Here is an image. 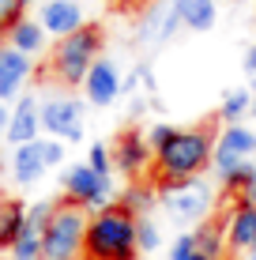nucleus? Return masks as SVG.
Listing matches in <instances>:
<instances>
[{"instance_id": "obj_1", "label": "nucleus", "mask_w": 256, "mask_h": 260, "mask_svg": "<svg viewBox=\"0 0 256 260\" xmlns=\"http://www.w3.org/2000/svg\"><path fill=\"white\" fill-rule=\"evenodd\" d=\"M211 162H215V128L192 124V128H181L170 147H162L155 155L151 181L155 189H162L170 181H189V177H200Z\"/></svg>"}, {"instance_id": "obj_2", "label": "nucleus", "mask_w": 256, "mask_h": 260, "mask_svg": "<svg viewBox=\"0 0 256 260\" xmlns=\"http://www.w3.org/2000/svg\"><path fill=\"white\" fill-rule=\"evenodd\" d=\"M139 219L132 211H125L121 204L105 208L98 215H91L87 222V260H136L139 256V238H136Z\"/></svg>"}, {"instance_id": "obj_3", "label": "nucleus", "mask_w": 256, "mask_h": 260, "mask_svg": "<svg viewBox=\"0 0 256 260\" xmlns=\"http://www.w3.org/2000/svg\"><path fill=\"white\" fill-rule=\"evenodd\" d=\"M102 42H105V34H102L98 23L79 26L76 34H68V38H60L57 46H53L49 72L64 87H83L87 72L94 68V60H98V53H102Z\"/></svg>"}, {"instance_id": "obj_4", "label": "nucleus", "mask_w": 256, "mask_h": 260, "mask_svg": "<svg viewBox=\"0 0 256 260\" xmlns=\"http://www.w3.org/2000/svg\"><path fill=\"white\" fill-rule=\"evenodd\" d=\"M87 222H91V215L83 208L60 200L57 215L49 219L46 234H42V260H83Z\"/></svg>"}, {"instance_id": "obj_5", "label": "nucleus", "mask_w": 256, "mask_h": 260, "mask_svg": "<svg viewBox=\"0 0 256 260\" xmlns=\"http://www.w3.org/2000/svg\"><path fill=\"white\" fill-rule=\"evenodd\" d=\"M64 204H76L87 215H98L105 208H113V177L94 174L87 162H76L72 170H64Z\"/></svg>"}, {"instance_id": "obj_6", "label": "nucleus", "mask_w": 256, "mask_h": 260, "mask_svg": "<svg viewBox=\"0 0 256 260\" xmlns=\"http://www.w3.org/2000/svg\"><path fill=\"white\" fill-rule=\"evenodd\" d=\"M158 200H162V208L170 211L177 222H204L211 204H215V192H211L207 181L189 177V181L162 185V189H158Z\"/></svg>"}, {"instance_id": "obj_7", "label": "nucleus", "mask_w": 256, "mask_h": 260, "mask_svg": "<svg viewBox=\"0 0 256 260\" xmlns=\"http://www.w3.org/2000/svg\"><path fill=\"white\" fill-rule=\"evenodd\" d=\"M256 155V132L245 124H223V132L215 136V162L211 170L218 174V181L234 177L245 162H252Z\"/></svg>"}, {"instance_id": "obj_8", "label": "nucleus", "mask_w": 256, "mask_h": 260, "mask_svg": "<svg viewBox=\"0 0 256 260\" xmlns=\"http://www.w3.org/2000/svg\"><path fill=\"white\" fill-rule=\"evenodd\" d=\"M42 132H49V140L76 143L83 140V102L72 94H53L42 102Z\"/></svg>"}, {"instance_id": "obj_9", "label": "nucleus", "mask_w": 256, "mask_h": 260, "mask_svg": "<svg viewBox=\"0 0 256 260\" xmlns=\"http://www.w3.org/2000/svg\"><path fill=\"white\" fill-rule=\"evenodd\" d=\"M147 166H155V151L139 128H125L113 143V170H121L125 177H139Z\"/></svg>"}, {"instance_id": "obj_10", "label": "nucleus", "mask_w": 256, "mask_h": 260, "mask_svg": "<svg viewBox=\"0 0 256 260\" xmlns=\"http://www.w3.org/2000/svg\"><path fill=\"white\" fill-rule=\"evenodd\" d=\"M83 94H87V102H91V106H113L121 94H125V76L117 72L113 60L98 57V60H94V68L87 72V79H83Z\"/></svg>"}, {"instance_id": "obj_11", "label": "nucleus", "mask_w": 256, "mask_h": 260, "mask_svg": "<svg viewBox=\"0 0 256 260\" xmlns=\"http://www.w3.org/2000/svg\"><path fill=\"white\" fill-rule=\"evenodd\" d=\"M177 26H185V23H181L177 8H173V0L170 4H166V0H151V4H147V15L139 19L136 38L143 42V46H162V42H170L173 34H177Z\"/></svg>"}, {"instance_id": "obj_12", "label": "nucleus", "mask_w": 256, "mask_h": 260, "mask_svg": "<svg viewBox=\"0 0 256 260\" xmlns=\"http://www.w3.org/2000/svg\"><path fill=\"white\" fill-rule=\"evenodd\" d=\"M30 72H34V64H30V57L26 53H19V49H12V46H4L0 49V102H19V91H23V83L30 79Z\"/></svg>"}, {"instance_id": "obj_13", "label": "nucleus", "mask_w": 256, "mask_h": 260, "mask_svg": "<svg viewBox=\"0 0 256 260\" xmlns=\"http://www.w3.org/2000/svg\"><path fill=\"white\" fill-rule=\"evenodd\" d=\"M38 23L46 26V34H53L57 42L68 38V34H76L79 26H87L83 23V8H79L76 0H46Z\"/></svg>"}, {"instance_id": "obj_14", "label": "nucleus", "mask_w": 256, "mask_h": 260, "mask_svg": "<svg viewBox=\"0 0 256 260\" xmlns=\"http://www.w3.org/2000/svg\"><path fill=\"white\" fill-rule=\"evenodd\" d=\"M38 132H42V106L34 94H23L12 110V121H8V140L15 147H23V143L38 140Z\"/></svg>"}, {"instance_id": "obj_15", "label": "nucleus", "mask_w": 256, "mask_h": 260, "mask_svg": "<svg viewBox=\"0 0 256 260\" xmlns=\"http://www.w3.org/2000/svg\"><path fill=\"white\" fill-rule=\"evenodd\" d=\"M226 245H230V253H249L252 241H256V208H245V204H234L230 211H226Z\"/></svg>"}, {"instance_id": "obj_16", "label": "nucleus", "mask_w": 256, "mask_h": 260, "mask_svg": "<svg viewBox=\"0 0 256 260\" xmlns=\"http://www.w3.org/2000/svg\"><path fill=\"white\" fill-rule=\"evenodd\" d=\"M46 147H42V140L34 143H23V147L12 151V181L15 185H34L42 181V174H46Z\"/></svg>"}, {"instance_id": "obj_17", "label": "nucleus", "mask_w": 256, "mask_h": 260, "mask_svg": "<svg viewBox=\"0 0 256 260\" xmlns=\"http://www.w3.org/2000/svg\"><path fill=\"white\" fill-rule=\"evenodd\" d=\"M8 46L26 53V57H34V53L46 49V26H42L38 19H26V15H23V19L8 30Z\"/></svg>"}, {"instance_id": "obj_18", "label": "nucleus", "mask_w": 256, "mask_h": 260, "mask_svg": "<svg viewBox=\"0 0 256 260\" xmlns=\"http://www.w3.org/2000/svg\"><path fill=\"white\" fill-rule=\"evenodd\" d=\"M23 226H26V204L23 200H0V249H12L15 245V238L23 234Z\"/></svg>"}, {"instance_id": "obj_19", "label": "nucleus", "mask_w": 256, "mask_h": 260, "mask_svg": "<svg viewBox=\"0 0 256 260\" xmlns=\"http://www.w3.org/2000/svg\"><path fill=\"white\" fill-rule=\"evenodd\" d=\"M192 234H196V249L207 260H223L226 253H230V245H226V222L223 219L200 222V230H192Z\"/></svg>"}, {"instance_id": "obj_20", "label": "nucleus", "mask_w": 256, "mask_h": 260, "mask_svg": "<svg viewBox=\"0 0 256 260\" xmlns=\"http://www.w3.org/2000/svg\"><path fill=\"white\" fill-rule=\"evenodd\" d=\"M173 8H177L181 23L189 26V30H211L215 26V0H173Z\"/></svg>"}, {"instance_id": "obj_21", "label": "nucleus", "mask_w": 256, "mask_h": 260, "mask_svg": "<svg viewBox=\"0 0 256 260\" xmlns=\"http://www.w3.org/2000/svg\"><path fill=\"white\" fill-rule=\"evenodd\" d=\"M155 200H158V189H155V185H143V181H132L128 189L117 196V204L125 211H132L136 219H147V211L155 208Z\"/></svg>"}, {"instance_id": "obj_22", "label": "nucleus", "mask_w": 256, "mask_h": 260, "mask_svg": "<svg viewBox=\"0 0 256 260\" xmlns=\"http://www.w3.org/2000/svg\"><path fill=\"white\" fill-rule=\"evenodd\" d=\"M42 234H46V230H38V226L26 222L23 234L15 238V245L8 249V256L12 260H42Z\"/></svg>"}, {"instance_id": "obj_23", "label": "nucleus", "mask_w": 256, "mask_h": 260, "mask_svg": "<svg viewBox=\"0 0 256 260\" xmlns=\"http://www.w3.org/2000/svg\"><path fill=\"white\" fill-rule=\"evenodd\" d=\"M249 110H252V94L237 87V91H230L223 98V106H218V121H223V124H241V117Z\"/></svg>"}, {"instance_id": "obj_24", "label": "nucleus", "mask_w": 256, "mask_h": 260, "mask_svg": "<svg viewBox=\"0 0 256 260\" xmlns=\"http://www.w3.org/2000/svg\"><path fill=\"white\" fill-rule=\"evenodd\" d=\"M87 166H91L94 174L109 177L113 174V147H109V143H91V151H87Z\"/></svg>"}, {"instance_id": "obj_25", "label": "nucleus", "mask_w": 256, "mask_h": 260, "mask_svg": "<svg viewBox=\"0 0 256 260\" xmlns=\"http://www.w3.org/2000/svg\"><path fill=\"white\" fill-rule=\"evenodd\" d=\"M177 124H166V121H158V124H151V128H147V143H151V151L158 155V151L162 147H170L173 143V136H177Z\"/></svg>"}, {"instance_id": "obj_26", "label": "nucleus", "mask_w": 256, "mask_h": 260, "mask_svg": "<svg viewBox=\"0 0 256 260\" xmlns=\"http://www.w3.org/2000/svg\"><path fill=\"white\" fill-rule=\"evenodd\" d=\"M170 260H207V256L196 249V234H181L170 249Z\"/></svg>"}, {"instance_id": "obj_27", "label": "nucleus", "mask_w": 256, "mask_h": 260, "mask_svg": "<svg viewBox=\"0 0 256 260\" xmlns=\"http://www.w3.org/2000/svg\"><path fill=\"white\" fill-rule=\"evenodd\" d=\"M136 238H139V253H155V249L162 245V234H158V226H155L151 219H139Z\"/></svg>"}, {"instance_id": "obj_28", "label": "nucleus", "mask_w": 256, "mask_h": 260, "mask_svg": "<svg viewBox=\"0 0 256 260\" xmlns=\"http://www.w3.org/2000/svg\"><path fill=\"white\" fill-rule=\"evenodd\" d=\"M23 8H26V0H0V26L12 30V26L23 19Z\"/></svg>"}, {"instance_id": "obj_29", "label": "nucleus", "mask_w": 256, "mask_h": 260, "mask_svg": "<svg viewBox=\"0 0 256 260\" xmlns=\"http://www.w3.org/2000/svg\"><path fill=\"white\" fill-rule=\"evenodd\" d=\"M42 147H46V166H60L64 162V143L60 140H42Z\"/></svg>"}, {"instance_id": "obj_30", "label": "nucleus", "mask_w": 256, "mask_h": 260, "mask_svg": "<svg viewBox=\"0 0 256 260\" xmlns=\"http://www.w3.org/2000/svg\"><path fill=\"white\" fill-rule=\"evenodd\" d=\"M237 204H245V208H256V177L245 185L241 192H237Z\"/></svg>"}, {"instance_id": "obj_31", "label": "nucleus", "mask_w": 256, "mask_h": 260, "mask_svg": "<svg viewBox=\"0 0 256 260\" xmlns=\"http://www.w3.org/2000/svg\"><path fill=\"white\" fill-rule=\"evenodd\" d=\"M136 76H139V87H147V94H151L155 91V72H151V64H139Z\"/></svg>"}, {"instance_id": "obj_32", "label": "nucleus", "mask_w": 256, "mask_h": 260, "mask_svg": "<svg viewBox=\"0 0 256 260\" xmlns=\"http://www.w3.org/2000/svg\"><path fill=\"white\" fill-rule=\"evenodd\" d=\"M245 72H249V76H256V46L245 53Z\"/></svg>"}, {"instance_id": "obj_33", "label": "nucleus", "mask_w": 256, "mask_h": 260, "mask_svg": "<svg viewBox=\"0 0 256 260\" xmlns=\"http://www.w3.org/2000/svg\"><path fill=\"white\" fill-rule=\"evenodd\" d=\"M8 121H12V113H8V102H0V132H8Z\"/></svg>"}, {"instance_id": "obj_34", "label": "nucleus", "mask_w": 256, "mask_h": 260, "mask_svg": "<svg viewBox=\"0 0 256 260\" xmlns=\"http://www.w3.org/2000/svg\"><path fill=\"white\" fill-rule=\"evenodd\" d=\"M8 46V26H0V49Z\"/></svg>"}, {"instance_id": "obj_35", "label": "nucleus", "mask_w": 256, "mask_h": 260, "mask_svg": "<svg viewBox=\"0 0 256 260\" xmlns=\"http://www.w3.org/2000/svg\"><path fill=\"white\" fill-rule=\"evenodd\" d=\"M245 260H256V241H252V249H249V253H245Z\"/></svg>"}, {"instance_id": "obj_36", "label": "nucleus", "mask_w": 256, "mask_h": 260, "mask_svg": "<svg viewBox=\"0 0 256 260\" xmlns=\"http://www.w3.org/2000/svg\"><path fill=\"white\" fill-rule=\"evenodd\" d=\"M125 4H136V0H125ZM139 4H151V0H139Z\"/></svg>"}, {"instance_id": "obj_37", "label": "nucleus", "mask_w": 256, "mask_h": 260, "mask_svg": "<svg viewBox=\"0 0 256 260\" xmlns=\"http://www.w3.org/2000/svg\"><path fill=\"white\" fill-rule=\"evenodd\" d=\"M252 113H256V98H252Z\"/></svg>"}, {"instance_id": "obj_38", "label": "nucleus", "mask_w": 256, "mask_h": 260, "mask_svg": "<svg viewBox=\"0 0 256 260\" xmlns=\"http://www.w3.org/2000/svg\"><path fill=\"white\" fill-rule=\"evenodd\" d=\"M252 87H256V76H252Z\"/></svg>"}, {"instance_id": "obj_39", "label": "nucleus", "mask_w": 256, "mask_h": 260, "mask_svg": "<svg viewBox=\"0 0 256 260\" xmlns=\"http://www.w3.org/2000/svg\"><path fill=\"white\" fill-rule=\"evenodd\" d=\"M234 4H241V0H234Z\"/></svg>"}, {"instance_id": "obj_40", "label": "nucleus", "mask_w": 256, "mask_h": 260, "mask_svg": "<svg viewBox=\"0 0 256 260\" xmlns=\"http://www.w3.org/2000/svg\"><path fill=\"white\" fill-rule=\"evenodd\" d=\"M26 4H34V0H26Z\"/></svg>"}]
</instances>
